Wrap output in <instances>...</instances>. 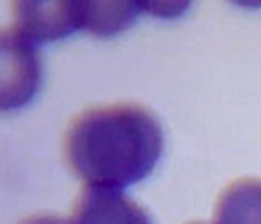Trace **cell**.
I'll return each mask as SVG.
<instances>
[{"instance_id": "4", "label": "cell", "mask_w": 261, "mask_h": 224, "mask_svg": "<svg viewBox=\"0 0 261 224\" xmlns=\"http://www.w3.org/2000/svg\"><path fill=\"white\" fill-rule=\"evenodd\" d=\"M70 224H152L133 198L122 189L85 187L76 198Z\"/></svg>"}, {"instance_id": "1", "label": "cell", "mask_w": 261, "mask_h": 224, "mask_svg": "<svg viewBox=\"0 0 261 224\" xmlns=\"http://www.w3.org/2000/svg\"><path fill=\"white\" fill-rule=\"evenodd\" d=\"M161 151L157 115L133 103L85 109L63 135L65 161L87 187L133 185L152 172Z\"/></svg>"}, {"instance_id": "8", "label": "cell", "mask_w": 261, "mask_h": 224, "mask_svg": "<svg viewBox=\"0 0 261 224\" xmlns=\"http://www.w3.org/2000/svg\"><path fill=\"white\" fill-rule=\"evenodd\" d=\"M190 224H205V222H190Z\"/></svg>"}, {"instance_id": "7", "label": "cell", "mask_w": 261, "mask_h": 224, "mask_svg": "<svg viewBox=\"0 0 261 224\" xmlns=\"http://www.w3.org/2000/svg\"><path fill=\"white\" fill-rule=\"evenodd\" d=\"M20 224H70V220H61L57 215H31Z\"/></svg>"}, {"instance_id": "2", "label": "cell", "mask_w": 261, "mask_h": 224, "mask_svg": "<svg viewBox=\"0 0 261 224\" xmlns=\"http://www.w3.org/2000/svg\"><path fill=\"white\" fill-rule=\"evenodd\" d=\"M42 85L37 46L18 31H5L0 44V103L3 109H20Z\"/></svg>"}, {"instance_id": "5", "label": "cell", "mask_w": 261, "mask_h": 224, "mask_svg": "<svg viewBox=\"0 0 261 224\" xmlns=\"http://www.w3.org/2000/svg\"><path fill=\"white\" fill-rule=\"evenodd\" d=\"M216 224H261V179H240L222 189L214 209Z\"/></svg>"}, {"instance_id": "6", "label": "cell", "mask_w": 261, "mask_h": 224, "mask_svg": "<svg viewBox=\"0 0 261 224\" xmlns=\"http://www.w3.org/2000/svg\"><path fill=\"white\" fill-rule=\"evenodd\" d=\"M140 3H79L81 29L98 37L118 35L140 15Z\"/></svg>"}, {"instance_id": "3", "label": "cell", "mask_w": 261, "mask_h": 224, "mask_svg": "<svg viewBox=\"0 0 261 224\" xmlns=\"http://www.w3.org/2000/svg\"><path fill=\"white\" fill-rule=\"evenodd\" d=\"M13 31L33 44L39 41H55L68 37L72 31L81 29L79 3H42V0H27L13 5Z\"/></svg>"}]
</instances>
